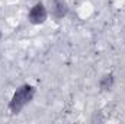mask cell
<instances>
[{
    "mask_svg": "<svg viewBox=\"0 0 125 124\" xmlns=\"http://www.w3.org/2000/svg\"><path fill=\"white\" fill-rule=\"evenodd\" d=\"M50 15L55 19V21H61L64 19L68 12H70V7L67 4L65 0H50V9H48Z\"/></svg>",
    "mask_w": 125,
    "mask_h": 124,
    "instance_id": "3957f363",
    "label": "cell"
},
{
    "mask_svg": "<svg viewBox=\"0 0 125 124\" xmlns=\"http://www.w3.org/2000/svg\"><path fill=\"white\" fill-rule=\"evenodd\" d=\"M35 95H36V88L31 83H22L21 86H18L9 101V105H7L9 112L13 115L21 114V111L33 101Z\"/></svg>",
    "mask_w": 125,
    "mask_h": 124,
    "instance_id": "6da1fadb",
    "label": "cell"
},
{
    "mask_svg": "<svg viewBox=\"0 0 125 124\" xmlns=\"http://www.w3.org/2000/svg\"><path fill=\"white\" fill-rule=\"evenodd\" d=\"M1 38H3V32H1V29H0V41H1Z\"/></svg>",
    "mask_w": 125,
    "mask_h": 124,
    "instance_id": "5b68a950",
    "label": "cell"
},
{
    "mask_svg": "<svg viewBox=\"0 0 125 124\" xmlns=\"http://www.w3.org/2000/svg\"><path fill=\"white\" fill-rule=\"evenodd\" d=\"M48 16H50L48 7L42 1H36L32 4V7L28 12V22L31 25H42L47 22Z\"/></svg>",
    "mask_w": 125,
    "mask_h": 124,
    "instance_id": "7a4b0ae2",
    "label": "cell"
},
{
    "mask_svg": "<svg viewBox=\"0 0 125 124\" xmlns=\"http://www.w3.org/2000/svg\"><path fill=\"white\" fill-rule=\"evenodd\" d=\"M115 86V74L114 73H105L100 76L97 82V88L100 92H111Z\"/></svg>",
    "mask_w": 125,
    "mask_h": 124,
    "instance_id": "277c9868",
    "label": "cell"
}]
</instances>
